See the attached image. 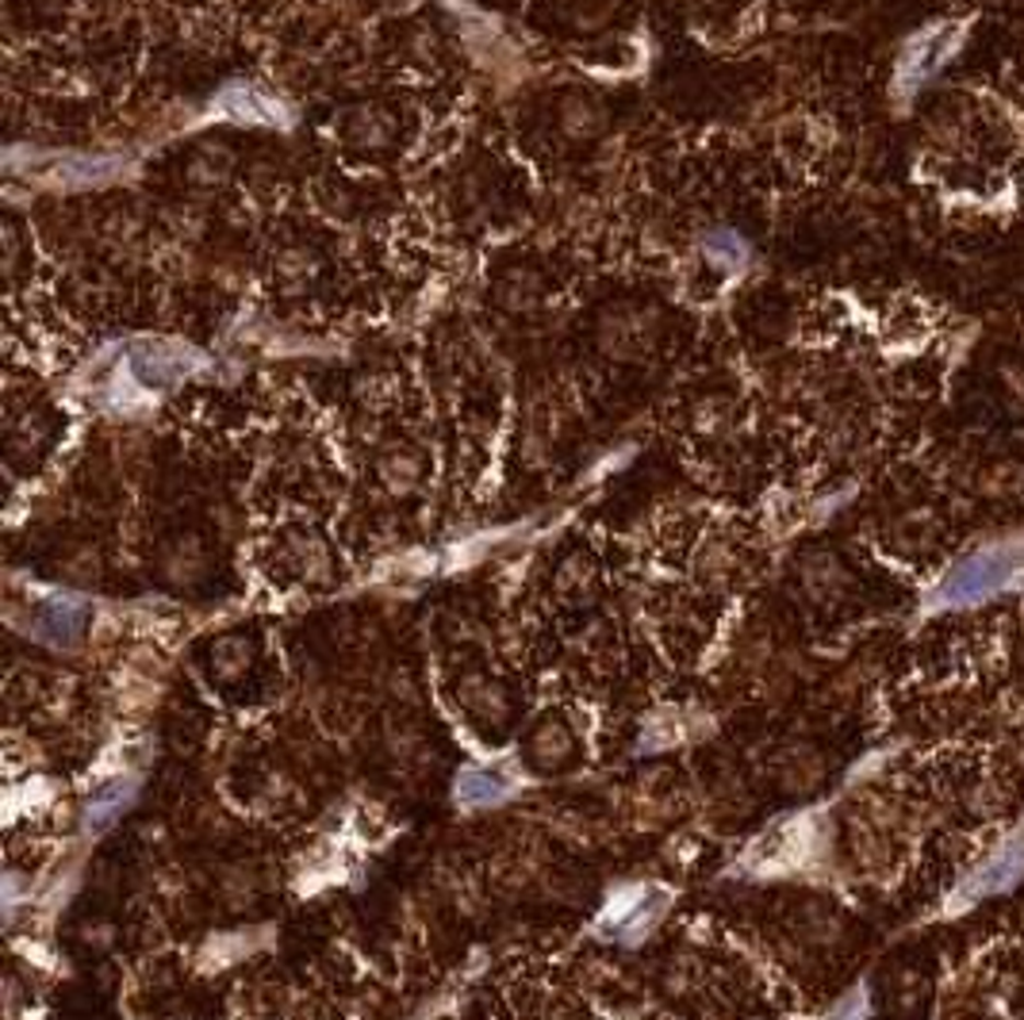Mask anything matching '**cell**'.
I'll list each match as a JSON object with an SVG mask.
<instances>
[{
    "label": "cell",
    "instance_id": "cell-8",
    "mask_svg": "<svg viewBox=\"0 0 1024 1020\" xmlns=\"http://www.w3.org/2000/svg\"><path fill=\"white\" fill-rule=\"evenodd\" d=\"M119 805H124V787H119V782H116V787L101 790V794L93 798V805H89V817H93L96 825H101V821H108L112 813L119 810Z\"/></svg>",
    "mask_w": 1024,
    "mask_h": 1020
},
{
    "label": "cell",
    "instance_id": "cell-7",
    "mask_svg": "<svg viewBox=\"0 0 1024 1020\" xmlns=\"http://www.w3.org/2000/svg\"><path fill=\"white\" fill-rule=\"evenodd\" d=\"M706 257L710 261H717V265H725V268H737V265H745V245H740V238H733V234H714V238H706Z\"/></svg>",
    "mask_w": 1024,
    "mask_h": 1020
},
{
    "label": "cell",
    "instance_id": "cell-1",
    "mask_svg": "<svg viewBox=\"0 0 1024 1020\" xmlns=\"http://www.w3.org/2000/svg\"><path fill=\"white\" fill-rule=\"evenodd\" d=\"M1024 580V541L993 545V549L970 552L967 560L952 568L936 591L929 595V606H975L998 591Z\"/></svg>",
    "mask_w": 1024,
    "mask_h": 1020
},
{
    "label": "cell",
    "instance_id": "cell-5",
    "mask_svg": "<svg viewBox=\"0 0 1024 1020\" xmlns=\"http://www.w3.org/2000/svg\"><path fill=\"white\" fill-rule=\"evenodd\" d=\"M507 779L499 771H464L457 782V798L464 805H495L507 798Z\"/></svg>",
    "mask_w": 1024,
    "mask_h": 1020
},
{
    "label": "cell",
    "instance_id": "cell-3",
    "mask_svg": "<svg viewBox=\"0 0 1024 1020\" xmlns=\"http://www.w3.org/2000/svg\"><path fill=\"white\" fill-rule=\"evenodd\" d=\"M1021 871H1024V833H1016L998 856L986 859V867H978L975 879L955 894V905H970V902H978V897L993 894V890H1005Z\"/></svg>",
    "mask_w": 1024,
    "mask_h": 1020
},
{
    "label": "cell",
    "instance_id": "cell-4",
    "mask_svg": "<svg viewBox=\"0 0 1024 1020\" xmlns=\"http://www.w3.org/2000/svg\"><path fill=\"white\" fill-rule=\"evenodd\" d=\"M35 633L47 637V641L55 644H70L73 637H78L81 629V618H85V610H81V603H73V598H47V603L39 606V614H35Z\"/></svg>",
    "mask_w": 1024,
    "mask_h": 1020
},
{
    "label": "cell",
    "instance_id": "cell-2",
    "mask_svg": "<svg viewBox=\"0 0 1024 1020\" xmlns=\"http://www.w3.org/2000/svg\"><path fill=\"white\" fill-rule=\"evenodd\" d=\"M970 20H947V23H932V27L917 31L913 38H906L898 54V69H894V92L901 96H917L947 61L959 54L963 38H967Z\"/></svg>",
    "mask_w": 1024,
    "mask_h": 1020
},
{
    "label": "cell",
    "instance_id": "cell-6",
    "mask_svg": "<svg viewBox=\"0 0 1024 1020\" xmlns=\"http://www.w3.org/2000/svg\"><path fill=\"white\" fill-rule=\"evenodd\" d=\"M227 107H231L239 119H262V123H277L273 115H280V107L273 104V100L257 96L254 89H231V96H227Z\"/></svg>",
    "mask_w": 1024,
    "mask_h": 1020
},
{
    "label": "cell",
    "instance_id": "cell-9",
    "mask_svg": "<svg viewBox=\"0 0 1024 1020\" xmlns=\"http://www.w3.org/2000/svg\"><path fill=\"white\" fill-rule=\"evenodd\" d=\"M855 1017H863V997H848V1001L832 1012V1020H855Z\"/></svg>",
    "mask_w": 1024,
    "mask_h": 1020
}]
</instances>
